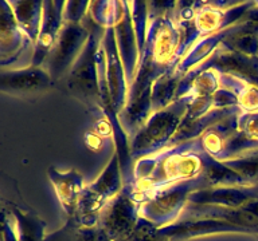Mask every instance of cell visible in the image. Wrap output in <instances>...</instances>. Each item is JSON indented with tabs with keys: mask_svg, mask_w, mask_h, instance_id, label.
<instances>
[{
	"mask_svg": "<svg viewBox=\"0 0 258 241\" xmlns=\"http://www.w3.org/2000/svg\"><path fill=\"white\" fill-rule=\"evenodd\" d=\"M86 142H88L89 146H90L92 149H94V150H97L98 148H101V145H102V142H101L100 138H98L97 136H94V134H89L88 138H86Z\"/></svg>",
	"mask_w": 258,
	"mask_h": 241,
	"instance_id": "cell-1",
	"label": "cell"
},
{
	"mask_svg": "<svg viewBox=\"0 0 258 241\" xmlns=\"http://www.w3.org/2000/svg\"><path fill=\"white\" fill-rule=\"evenodd\" d=\"M97 132L102 134V136H108L109 133H110V126L106 122H100V124L97 125Z\"/></svg>",
	"mask_w": 258,
	"mask_h": 241,
	"instance_id": "cell-2",
	"label": "cell"
}]
</instances>
